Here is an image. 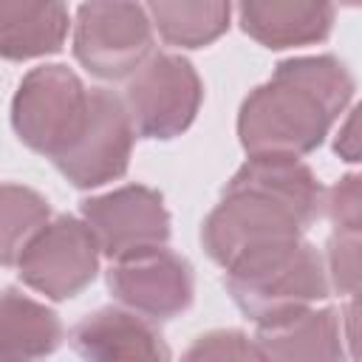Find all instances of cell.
I'll return each mask as SVG.
<instances>
[{"label": "cell", "instance_id": "6", "mask_svg": "<svg viewBox=\"0 0 362 362\" xmlns=\"http://www.w3.org/2000/svg\"><path fill=\"white\" fill-rule=\"evenodd\" d=\"M153 54V23L139 0H85L74 23V57L99 79H127Z\"/></svg>", "mask_w": 362, "mask_h": 362}, {"label": "cell", "instance_id": "16", "mask_svg": "<svg viewBox=\"0 0 362 362\" xmlns=\"http://www.w3.org/2000/svg\"><path fill=\"white\" fill-rule=\"evenodd\" d=\"M147 14L167 45L204 48L226 34L232 0H147Z\"/></svg>", "mask_w": 362, "mask_h": 362}, {"label": "cell", "instance_id": "5", "mask_svg": "<svg viewBox=\"0 0 362 362\" xmlns=\"http://www.w3.org/2000/svg\"><path fill=\"white\" fill-rule=\"evenodd\" d=\"M204 85L189 59L178 54H150L124 88V107L141 139H175L198 116Z\"/></svg>", "mask_w": 362, "mask_h": 362}, {"label": "cell", "instance_id": "17", "mask_svg": "<svg viewBox=\"0 0 362 362\" xmlns=\"http://www.w3.org/2000/svg\"><path fill=\"white\" fill-rule=\"evenodd\" d=\"M48 218L51 206L37 189L0 184V266H17V257Z\"/></svg>", "mask_w": 362, "mask_h": 362}, {"label": "cell", "instance_id": "18", "mask_svg": "<svg viewBox=\"0 0 362 362\" xmlns=\"http://www.w3.org/2000/svg\"><path fill=\"white\" fill-rule=\"evenodd\" d=\"M331 283L339 294H356L359 286V232H334L328 243Z\"/></svg>", "mask_w": 362, "mask_h": 362}, {"label": "cell", "instance_id": "10", "mask_svg": "<svg viewBox=\"0 0 362 362\" xmlns=\"http://www.w3.org/2000/svg\"><path fill=\"white\" fill-rule=\"evenodd\" d=\"M82 221L90 226L99 252L110 260L170 240V212L164 198L144 184H127L82 201Z\"/></svg>", "mask_w": 362, "mask_h": 362}, {"label": "cell", "instance_id": "15", "mask_svg": "<svg viewBox=\"0 0 362 362\" xmlns=\"http://www.w3.org/2000/svg\"><path fill=\"white\" fill-rule=\"evenodd\" d=\"M59 342L57 311L17 288L0 291V359H40L54 354Z\"/></svg>", "mask_w": 362, "mask_h": 362}, {"label": "cell", "instance_id": "11", "mask_svg": "<svg viewBox=\"0 0 362 362\" xmlns=\"http://www.w3.org/2000/svg\"><path fill=\"white\" fill-rule=\"evenodd\" d=\"M71 348L96 362H158L170 359V348L153 320L130 308H99L82 317L71 331Z\"/></svg>", "mask_w": 362, "mask_h": 362}, {"label": "cell", "instance_id": "9", "mask_svg": "<svg viewBox=\"0 0 362 362\" xmlns=\"http://www.w3.org/2000/svg\"><path fill=\"white\" fill-rule=\"evenodd\" d=\"M107 288L116 303L156 322L178 317L192 305L195 274L192 266L164 243L113 260Z\"/></svg>", "mask_w": 362, "mask_h": 362}, {"label": "cell", "instance_id": "14", "mask_svg": "<svg viewBox=\"0 0 362 362\" xmlns=\"http://www.w3.org/2000/svg\"><path fill=\"white\" fill-rule=\"evenodd\" d=\"M68 23L65 0H0V57L25 62L57 54Z\"/></svg>", "mask_w": 362, "mask_h": 362}, {"label": "cell", "instance_id": "7", "mask_svg": "<svg viewBox=\"0 0 362 362\" xmlns=\"http://www.w3.org/2000/svg\"><path fill=\"white\" fill-rule=\"evenodd\" d=\"M133 122L124 102L105 88L88 90V110L74 141L54 158V167L76 187L93 189L116 181L130 167L133 153Z\"/></svg>", "mask_w": 362, "mask_h": 362}, {"label": "cell", "instance_id": "22", "mask_svg": "<svg viewBox=\"0 0 362 362\" xmlns=\"http://www.w3.org/2000/svg\"><path fill=\"white\" fill-rule=\"evenodd\" d=\"M339 3H345V6H351V8H354V6H359V0H339Z\"/></svg>", "mask_w": 362, "mask_h": 362}, {"label": "cell", "instance_id": "3", "mask_svg": "<svg viewBox=\"0 0 362 362\" xmlns=\"http://www.w3.org/2000/svg\"><path fill=\"white\" fill-rule=\"evenodd\" d=\"M223 283L235 305L255 325L322 303L331 288L325 263L308 240L232 269Z\"/></svg>", "mask_w": 362, "mask_h": 362}, {"label": "cell", "instance_id": "13", "mask_svg": "<svg viewBox=\"0 0 362 362\" xmlns=\"http://www.w3.org/2000/svg\"><path fill=\"white\" fill-rule=\"evenodd\" d=\"M255 348L260 359L283 362H337L342 359V331L339 314L334 308H300L286 317L257 325Z\"/></svg>", "mask_w": 362, "mask_h": 362}, {"label": "cell", "instance_id": "19", "mask_svg": "<svg viewBox=\"0 0 362 362\" xmlns=\"http://www.w3.org/2000/svg\"><path fill=\"white\" fill-rule=\"evenodd\" d=\"M359 175L351 173L342 181H337L322 195V209L334 223V232H359L362 221V192H359Z\"/></svg>", "mask_w": 362, "mask_h": 362}, {"label": "cell", "instance_id": "20", "mask_svg": "<svg viewBox=\"0 0 362 362\" xmlns=\"http://www.w3.org/2000/svg\"><path fill=\"white\" fill-rule=\"evenodd\" d=\"M187 359H260L255 342L243 331H209L184 354Z\"/></svg>", "mask_w": 362, "mask_h": 362}, {"label": "cell", "instance_id": "8", "mask_svg": "<svg viewBox=\"0 0 362 362\" xmlns=\"http://www.w3.org/2000/svg\"><path fill=\"white\" fill-rule=\"evenodd\" d=\"M99 243L90 226L74 215L48 218L17 257L20 280L48 300H71L88 288L99 272Z\"/></svg>", "mask_w": 362, "mask_h": 362}, {"label": "cell", "instance_id": "21", "mask_svg": "<svg viewBox=\"0 0 362 362\" xmlns=\"http://www.w3.org/2000/svg\"><path fill=\"white\" fill-rule=\"evenodd\" d=\"M334 150H337L345 161H356V158H359V147H356V110L348 113V122H345L342 133L337 136Z\"/></svg>", "mask_w": 362, "mask_h": 362}, {"label": "cell", "instance_id": "12", "mask_svg": "<svg viewBox=\"0 0 362 362\" xmlns=\"http://www.w3.org/2000/svg\"><path fill=\"white\" fill-rule=\"evenodd\" d=\"M243 31L272 48H297L328 40L334 28L331 0H238Z\"/></svg>", "mask_w": 362, "mask_h": 362}, {"label": "cell", "instance_id": "2", "mask_svg": "<svg viewBox=\"0 0 362 362\" xmlns=\"http://www.w3.org/2000/svg\"><path fill=\"white\" fill-rule=\"evenodd\" d=\"M354 88V76L331 54L283 59L272 79L240 105V147L246 156L300 158L314 153L351 105Z\"/></svg>", "mask_w": 362, "mask_h": 362}, {"label": "cell", "instance_id": "4", "mask_svg": "<svg viewBox=\"0 0 362 362\" xmlns=\"http://www.w3.org/2000/svg\"><path fill=\"white\" fill-rule=\"evenodd\" d=\"M85 110L82 79L68 65H40L23 76L11 99V127L28 150L54 161L79 133Z\"/></svg>", "mask_w": 362, "mask_h": 362}, {"label": "cell", "instance_id": "1", "mask_svg": "<svg viewBox=\"0 0 362 362\" xmlns=\"http://www.w3.org/2000/svg\"><path fill=\"white\" fill-rule=\"evenodd\" d=\"M322 184L300 158L249 156L201 226L204 252L223 272L283 252L322 215Z\"/></svg>", "mask_w": 362, "mask_h": 362}]
</instances>
